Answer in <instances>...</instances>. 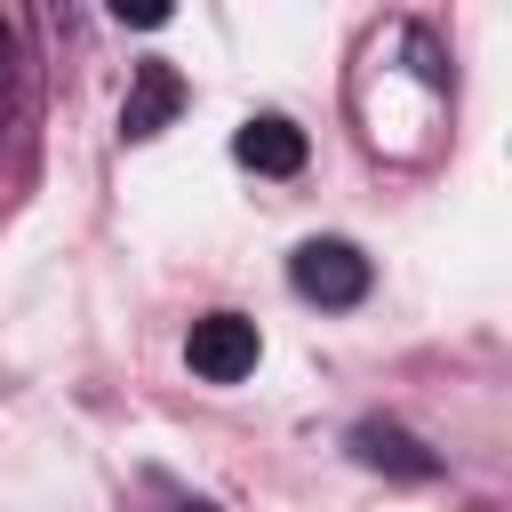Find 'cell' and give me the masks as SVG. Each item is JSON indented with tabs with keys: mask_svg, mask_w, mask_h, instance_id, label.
Returning a JSON list of instances; mask_svg holds the SVG:
<instances>
[{
	"mask_svg": "<svg viewBox=\"0 0 512 512\" xmlns=\"http://www.w3.org/2000/svg\"><path fill=\"white\" fill-rule=\"evenodd\" d=\"M232 152H240L256 176H296V168H304V128L280 120V112H264V120H248V128L232 136Z\"/></svg>",
	"mask_w": 512,
	"mask_h": 512,
	"instance_id": "4",
	"label": "cell"
},
{
	"mask_svg": "<svg viewBox=\"0 0 512 512\" xmlns=\"http://www.w3.org/2000/svg\"><path fill=\"white\" fill-rule=\"evenodd\" d=\"M288 288H296L304 304H320V312H344V304L368 296V256H360L352 240H304V248L288 256Z\"/></svg>",
	"mask_w": 512,
	"mask_h": 512,
	"instance_id": "1",
	"label": "cell"
},
{
	"mask_svg": "<svg viewBox=\"0 0 512 512\" xmlns=\"http://www.w3.org/2000/svg\"><path fill=\"white\" fill-rule=\"evenodd\" d=\"M360 456H368V464H392V472H408V480L432 472V456H424L408 432H392V424H360Z\"/></svg>",
	"mask_w": 512,
	"mask_h": 512,
	"instance_id": "5",
	"label": "cell"
},
{
	"mask_svg": "<svg viewBox=\"0 0 512 512\" xmlns=\"http://www.w3.org/2000/svg\"><path fill=\"white\" fill-rule=\"evenodd\" d=\"M176 104H184V80H176L160 56H152V64H136V88H128V104H120V136H128V144L160 136Z\"/></svg>",
	"mask_w": 512,
	"mask_h": 512,
	"instance_id": "3",
	"label": "cell"
},
{
	"mask_svg": "<svg viewBox=\"0 0 512 512\" xmlns=\"http://www.w3.org/2000/svg\"><path fill=\"white\" fill-rule=\"evenodd\" d=\"M256 352H264V336H256V320H240V312H208V320H192V336H184V360H192V376H208V384H240V376L256 368Z\"/></svg>",
	"mask_w": 512,
	"mask_h": 512,
	"instance_id": "2",
	"label": "cell"
},
{
	"mask_svg": "<svg viewBox=\"0 0 512 512\" xmlns=\"http://www.w3.org/2000/svg\"><path fill=\"white\" fill-rule=\"evenodd\" d=\"M184 512H216V504H184Z\"/></svg>",
	"mask_w": 512,
	"mask_h": 512,
	"instance_id": "6",
	"label": "cell"
}]
</instances>
